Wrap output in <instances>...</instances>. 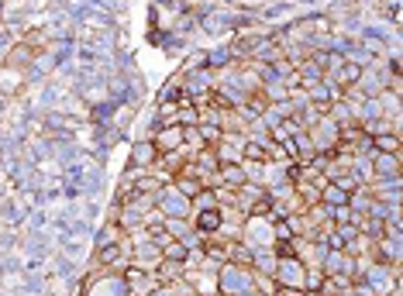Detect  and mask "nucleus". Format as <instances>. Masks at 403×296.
Here are the masks:
<instances>
[{"label":"nucleus","mask_w":403,"mask_h":296,"mask_svg":"<svg viewBox=\"0 0 403 296\" xmlns=\"http://www.w3.org/2000/svg\"><path fill=\"white\" fill-rule=\"evenodd\" d=\"M217 293L221 296H252L255 283H252V265H238V262H224L217 269Z\"/></svg>","instance_id":"f257e3e1"},{"label":"nucleus","mask_w":403,"mask_h":296,"mask_svg":"<svg viewBox=\"0 0 403 296\" xmlns=\"http://www.w3.org/2000/svg\"><path fill=\"white\" fill-rule=\"evenodd\" d=\"M252 62H276V59H282V48L273 38H262V42L252 48V55H248Z\"/></svg>","instance_id":"aec40b11"},{"label":"nucleus","mask_w":403,"mask_h":296,"mask_svg":"<svg viewBox=\"0 0 403 296\" xmlns=\"http://www.w3.org/2000/svg\"><path fill=\"white\" fill-rule=\"evenodd\" d=\"M14 42V38H11V31H7V24H4V21H0V52H4V48H7V45Z\"/></svg>","instance_id":"58836bf2"},{"label":"nucleus","mask_w":403,"mask_h":296,"mask_svg":"<svg viewBox=\"0 0 403 296\" xmlns=\"http://www.w3.org/2000/svg\"><path fill=\"white\" fill-rule=\"evenodd\" d=\"M159 162V148L152 138H135L131 148H128V166H138V169H152Z\"/></svg>","instance_id":"1a4fd4ad"},{"label":"nucleus","mask_w":403,"mask_h":296,"mask_svg":"<svg viewBox=\"0 0 403 296\" xmlns=\"http://www.w3.org/2000/svg\"><path fill=\"white\" fill-rule=\"evenodd\" d=\"M159 190H162V186L152 179V176H149V169H145V176H142L138 183H135V193H159Z\"/></svg>","instance_id":"e433bc0d"},{"label":"nucleus","mask_w":403,"mask_h":296,"mask_svg":"<svg viewBox=\"0 0 403 296\" xmlns=\"http://www.w3.org/2000/svg\"><path fill=\"white\" fill-rule=\"evenodd\" d=\"M376 97H379V107H383V114H386V118H393V114H403V97H400V93L379 90Z\"/></svg>","instance_id":"a878e982"},{"label":"nucleus","mask_w":403,"mask_h":296,"mask_svg":"<svg viewBox=\"0 0 403 296\" xmlns=\"http://www.w3.org/2000/svg\"><path fill=\"white\" fill-rule=\"evenodd\" d=\"M365 286L372 290V296H390L393 290H400V265H386V262H372L365 269Z\"/></svg>","instance_id":"f03ea898"},{"label":"nucleus","mask_w":403,"mask_h":296,"mask_svg":"<svg viewBox=\"0 0 403 296\" xmlns=\"http://www.w3.org/2000/svg\"><path fill=\"white\" fill-rule=\"evenodd\" d=\"M197 131H200L203 145H217V141H221V134H224L217 125H197Z\"/></svg>","instance_id":"c9c22d12"},{"label":"nucleus","mask_w":403,"mask_h":296,"mask_svg":"<svg viewBox=\"0 0 403 296\" xmlns=\"http://www.w3.org/2000/svg\"><path fill=\"white\" fill-rule=\"evenodd\" d=\"M124 286H128V293L131 296H152L159 290L162 283L156 279V272H142V269H124Z\"/></svg>","instance_id":"9d476101"},{"label":"nucleus","mask_w":403,"mask_h":296,"mask_svg":"<svg viewBox=\"0 0 403 296\" xmlns=\"http://www.w3.org/2000/svg\"><path fill=\"white\" fill-rule=\"evenodd\" d=\"M190 207H193V211H214V207H217V197H214V190H200V193L190 200Z\"/></svg>","instance_id":"72a5a7b5"},{"label":"nucleus","mask_w":403,"mask_h":296,"mask_svg":"<svg viewBox=\"0 0 403 296\" xmlns=\"http://www.w3.org/2000/svg\"><path fill=\"white\" fill-rule=\"evenodd\" d=\"M359 73H362V66H355V62H348V59H345V62H341L331 76H324V80H331L338 90H345V86H352L355 80H359Z\"/></svg>","instance_id":"a211bd4d"},{"label":"nucleus","mask_w":403,"mask_h":296,"mask_svg":"<svg viewBox=\"0 0 403 296\" xmlns=\"http://www.w3.org/2000/svg\"><path fill=\"white\" fill-rule=\"evenodd\" d=\"M156 207H159L165 217H190L193 207H190V200L176 190V186H162L159 190V200H156Z\"/></svg>","instance_id":"6e6552de"},{"label":"nucleus","mask_w":403,"mask_h":296,"mask_svg":"<svg viewBox=\"0 0 403 296\" xmlns=\"http://www.w3.org/2000/svg\"><path fill=\"white\" fill-rule=\"evenodd\" d=\"M162 262V248L156 241H145V245H135L131 252V269H142V272H156Z\"/></svg>","instance_id":"f8f14e48"},{"label":"nucleus","mask_w":403,"mask_h":296,"mask_svg":"<svg viewBox=\"0 0 403 296\" xmlns=\"http://www.w3.org/2000/svg\"><path fill=\"white\" fill-rule=\"evenodd\" d=\"M162 220H165V213H162L159 207H152V211L142 213V224H145V227H162Z\"/></svg>","instance_id":"4c0bfd02"},{"label":"nucleus","mask_w":403,"mask_h":296,"mask_svg":"<svg viewBox=\"0 0 403 296\" xmlns=\"http://www.w3.org/2000/svg\"><path fill=\"white\" fill-rule=\"evenodd\" d=\"M172 186H176L186 200H193V197L200 193V183H197V179H190V176H172Z\"/></svg>","instance_id":"2f4dec72"},{"label":"nucleus","mask_w":403,"mask_h":296,"mask_svg":"<svg viewBox=\"0 0 403 296\" xmlns=\"http://www.w3.org/2000/svg\"><path fill=\"white\" fill-rule=\"evenodd\" d=\"M35 55H39V52H35L32 45L18 38V42H11L7 48H4V52H0V66H11V69L25 73V69H28V66L35 62Z\"/></svg>","instance_id":"0eeeda50"},{"label":"nucleus","mask_w":403,"mask_h":296,"mask_svg":"<svg viewBox=\"0 0 403 296\" xmlns=\"http://www.w3.org/2000/svg\"><path fill=\"white\" fill-rule=\"evenodd\" d=\"M372 258L386 265H403V241L397 238H376L372 241Z\"/></svg>","instance_id":"4468645a"},{"label":"nucleus","mask_w":403,"mask_h":296,"mask_svg":"<svg viewBox=\"0 0 403 296\" xmlns=\"http://www.w3.org/2000/svg\"><path fill=\"white\" fill-rule=\"evenodd\" d=\"M121 224H114V220H97L93 224V234H90V248L97 252V248H107V245H118L121 241Z\"/></svg>","instance_id":"ddd939ff"},{"label":"nucleus","mask_w":403,"mask_h":296,"mask_svg":"<svg viewBox=\"0 0 403 296\" xmlns=\"http://www.w3.org/2000/svg\"><path fill=\"white\" fill-rule=\"evenodd\" d=\"M162 258H172V262H183V258H186V245H183V241H176V238H169V241L162 245Z\"/></svg>","instance_id":"f704fd0d"},{"label":"nucleus","mask_w":403,"mask_h":296,"mask_svg":"<svg viewBox=\"0 0 403 296\" xmlns=\"http://www.w3.org/2000/svg\"><path fill=\"white\" fill-rule=\"evenodd\" d=\"M217 176H221V186H231V190H238V186L245 183L242 166H221V169H217Z\"/></svg>","instance_id":"7c9ffc66"},{"label":"nucleus","mask_w":403,"mask_h":296,"mask_svg":"<svg viewBox=\"0 0 403 296\" xmlns=\"http://www.w3.org/2000/svg\"><path fill=\"white\" fill-rule=\"evenodd\" d=\"M276 262H280V255L273 252V248H262V252L252 255V269H255V272H266V276L276 272Z\"/></svg>","instance_id":"5701e85b"},{"label":"nucleus","mask_w":403,"mask_h":296,"mask_svg":"<svg viewBox=\"0 0 403 296\" xmlns=\"http://www.w3.org/2000/svg\"><path fill=\"white\" fill-rule=\"evenodd\" d=\"M152 141H156L159 155H162V152H176V148L183 145V127H179V125H165V127H159V131L152 134Z\"/></svg>","instance_id":"dca6fc26"},{"label":"nucleus","mask_w":403,"mask_h":296,"mask_svg":"<svg viewBox=\"0 0 403 296\" xmlns=\"http://www.w3.org/2000/svg\"><path fill=\"white\" fill-rule=\"evenodd\" d=\"M327 183L341 186L345 193H355L359 186H365L362 179H359V172H355V169H338V172H331V176H327Z\"/></svg>","instance_id":"412c9836"},{"label":"nucleus","mask_w":403,"mask_h":296,"mask_svg":"<svg viewBox=\"0 0 403 296\" xmlns=\"http://www.w3.org/2000/svg\"><path fill=\"white\" fill-rule=\"evenodd\" d=\"M0 97L4 100H14V97H25V76L11 66H0Z\"/></svg>","instance_id":"2eb2a0df"},{"label":"nucleus","mask_w":403,"mask_h":296,"mask_svg":"<svg viewBox=\"0 0 403 296\" xmlns=\"http://www.w3.org/2000/svg\"><path fill=\"white\" fill-rule=\"evenodd\" d=\"M321 204H327V207H341V204H348V193H345L341 186H334V183H324Z\"/></svg>","instance_id":"c85d7f7f"},{"label":"nucleus","mask_w":403,"mask_h":296,"mask_svg":"<svg viewBox=\"0 0 403 296\" xmlns=\"http://www.w3.org/2000/svg\"><path fill=\"white\" fill-rule=\"evenodd\" d=\"M156 279H159L162 286H169V283H176V279H183V262H172V258H162L159 269H156Z\"/></svg>","instance_id":"4be33fe9"},{"label":"nucleus","mask_w":403,"mask_h":296,"mask_svg":"<svg viewBox=\"0 0 403 296\" xmlns=\"http://www.w3.org/2000/svg\"><path fill=\"white\" fill-rule=\"evenodd\" d=\"M303 262L296 258V255H289V258H280L276 262V272H273V279H276V286H286V290H300L303 293Z\"/></svg>","instance_id":"39448f33"},{"label":"nucleus","mask_w":403,"mask_h":296,"mask_svg":"<svg viewBox=\"0 0 403 296\" xmlns=\"http://www.w3.org/2000/svg\"><path fill=\"white\" fill-rule=\"evenodd\" d=\"M369 166H372V183H376V179H397V176H403V155L372 152V155H369Z\"/></svg>","instance_id":"423d86ee"},{"label":"nucleus","mask_w":403,"mask_h":296,"mask_svg":"<svg viewBox=\"0 0 403 296\" xmlns=\"http://www.w3.org/2000/svg\"><path fill=\"white\" fill-rule=\"evenodd\" d=\"M203 55H207V66L210 69H224V66H231V62H238L235 55H231V48H228V42H214L203 48Z\"/></svg>","instance_id":"f3484780"},{"label":"nucleus","mask_w":403,"mask_h":296,"mask_svg":"<svg viewBox=\"0 0 403 296\" xmlns=\"http://www.w3.org/2000/svg\"><path fill=\"white\" fill-rule=\"evenodd\" d=\"M156 200H159V193H131V200L121 204V207H128V211H135V213H145L156 207Z\"/></svg>","instance_id":"bb28decb"},{"label":"nucleus","mask_w":403,"mask_h":296,"mask_svg":"<svg viewBox=\"0 0 403 296\" xmlns=\"http://www.w3.org/2000/svg\"><path fill=\"white\" fill-rule=\"evenodd\" d=\"M300 296H303V293H300Z\"/></svg>","instance_id":"a19ab883"},{"label":"nucleus","mask_w":403,"mask_h":296,"mask_svg":"<svg viewBox=\"0 0 403 296\" xmlns=\"http://www.w3.org/2000/svg\"><path fill=\"white\" fill-rule=\"evenodd\" d=\"M190 224L200 231L203 238H207L210 231H217V227H221V213H217V207H214V211H193V213H190Z\"/></svg>","instance_id":"6ab92c4d"},{"label":"nucleus","mask_w":403,"mask_h":296,"mask_svg":"<svg viewBox=\"0 0 403 296\" xmlns=\"http://www.w3.org/2000/svg\"><path fill=\"white\" fill-rule=\"evenodd\" d=\"M190 162H197L200 169H207V172H217L221 169V162H217V152H214V145H203L200 152L190 159Z\"/></svg>","instance_id":"c756f323"},{"label":"nucleus","mask_w":403,"mask_h":296,"mask_svg":"<svg viewBox=\"0 0 403 296\" xmlns=\"http://www.w3.org/2000/svg\"><path fill=\"white\" fill-rule=\"evenodd\" d=\"M359 231H362L365 238H383L386 234V220H376V217H362V224H359Z\"/></svg>","instance_id":"473e14b6"},{"label":"nucleus","mask_w":403,"mask_h":296,"mask_svg":"<svg viewBox=\"0 0 403 296\" xmlns=\"http://www.w3.org/2000/svg\"><path fill=\"white\" fill-rule=\"evenodd\" d=\"M190 227H193V224H190V217H165V220H162V231H165L169 238H176V241H179Z\"/></svg>","instance_id":"cd10ccee"},{"label":"nucleus","mask_w":403,"mask_h":296,"mask_svg":"<svg viewBox=\"0 0 403 296\" xmlns=\"http://www.w3.org/2000/svg\"><path fill=\"white\" fill-rule=\"evenodd\" d=\"M242 241L252 252H262V248H273L276 245V234H273V220L269 217H255L248 213L242 224Z\"/></svg>","instance_id":"7ed1b4c3"},{"label":"nucleus","mask_w":403,"mask_h":296,"mask_svg":"<svg viewBox=\"0 0 403 296\" xmlns=\"http://www.w3.org/2000/svg\"><path fill=\"white\" fill-rule=\"evenodd\" d=\"M307 138H310V145H314V152H324V155H331L334 148H338V141H341V127L334 125L327 114H324L321 121L314 127H307Z\"/></svg>","instance_id":"20e7f679"},{"label":"nucleus","mask_w":403,"mask_h":296,"mask_svg":"<svg viewBox=\"0 0 403 296\" xmlns=\"http://www.w3.org/2000/svg\"><path fill=\"white\" fill-rule=\"evenodd\" d=\"M303 296H324V293H314V290H303Z\"/></svg>","instance_id":"ea45409f"},{"label":"nucleus","mask_w":403,"mask_h":296,"mask_svg":"<svg viewBox=\"0 0 403 296\" xmlns=\"http://www.w3.org/2000/svg\"><path fill=\"white\" fill-rule=\"evenodd\" d=\"M293 186H296V197H300L307 207H310V204H321V186H317V183H310V179H296Z\"/></svg>","instance_id":"393cba45"},{"label":"nucleus","mask_w":403,"mask_h":296,"mask_svg":"<svg viewBox=\"0 0 403 296\" xmlns=\"http://www.w3.org/2000/svg\"><path fill=\"white\" fill-rule=\"evenodd\" d=\"M372 148H376V152H393V155H403V138H400V134H390V131H386V134H376V138H372Z\"/></svg>","instance_id":"b1692460"},{"label":"nucleus","mask_w":403,"mask_h":296,"mask_svg":"<svg viewBox=\"0 0 403 296\" xmlns=\"http://www.w3.org/2000/svg\"><path fill=\"white\" fill-rule=\"evenodd\" d=\"M369 197H372V200H383V204H403V176L369 183Z\"/></svg>","instance_id":"9b49d317"}]
</instances>
